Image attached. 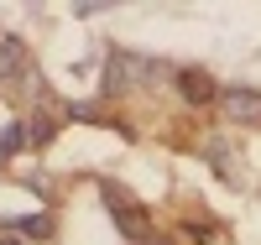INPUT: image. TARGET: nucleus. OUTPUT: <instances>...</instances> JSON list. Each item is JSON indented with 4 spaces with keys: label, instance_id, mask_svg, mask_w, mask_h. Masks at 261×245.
I'll use <instances>...</instances> for the list:
<instances>
[{
    "label": "nucleus",
    "instance_id": "nucleus-2",
    "mask_svg": "<svg viewBox=\"0 0 261 245\" xmlns=\"http://www.w3.org/2000/svg\"><path fill=\"white\" fill-rule=\"evenodd\" d=\"M42 84L37 73H32V52H27V42H21L16 32H0V84Z\"/></svg>",
    "mask_w": 261,
    "mask_h": 245
},
{
    "label": "nucleus",
    "instance_id": "nucleus-5",
    "mask_svg": "<svg viewBox=\"0 0 261 245\" xmlns=\"http://www.w3.org/2000/svg\"><path fill=\"white\" fill-rule=\"evenodd\" d=\"M11 230H21L27 240H53V214H21L11 219Z\"/></svg>",
    "mask_w": 261,
    "mask_h": 245
},
{
    "label": "nucleus",
    "instance_id": "nucleus-7",
    "mask_svg": "<svg viewBox=\"0 0 261 245\" xmlns=\"http://www.w3.org/2000/svg\"><path fill=\"white\" fill-rule=\"evenodd\" d=\"M27 141H32V146H47V141H53V120H47V115H32Z\"/></svg>",
    "mask_w": 261,
    "mask_h": 245
},
{
    "label": "nucleus",
    "instance_id": "nucleus-6",
    "mask_svg": "<svg viewBox=\"0 0 261 245\" xmlns=\"http://www.w3.org/2000/svg\"><path fill=\"white\" fill-rule=\"evenodd\" d=\"M21 141H27V125H6V130H0V157H16V151H21Z\"/></svg>",
    "mask_w": 261,
    "mask_h": 245
},
{
    "label": "nucleus",
    "instance_id": "nucleus-3",
    "mask_svg": "<svg viewBox=\"0 0 261 245\" xmlns=\"http://www.w3.org/2000/svg\"><path fill=\"white\" fill-rule=\"evenodd\" d=\"M178 94H183L188 104H214V99H220V89H214V78H209L204 68H178Z\"/></svg>",
    "mask_w": 261,
    "mask_h": 245
},
{
    "label": "nucleus",
    "instance_id": "nucleus-9",
    "mask_svg": "<svg viewBox=\"0 0 261 245\" xmlns=\"http://www.w3.org/2000/svg\"><path fill=\"white\" fill-rule=\"evenodd\" d=\"M141 245H172V240H167V235H146Z\"/></svg>",
    "mask_w": 261,
    "mask_h": 245
},
{
    "label": "nucleus",
    "instance_id": "nucleus-4",
    "mask_svg": "<svg viewBox=\"0 0 261 245\" xmlns=\"http://www.w3.org/2000/svg\"><path fill=\"white\" fill-rule=\"evenodd\" d=\"M220 104L230 120H261V94L256 89H220Z\"/></svg>",
    "mask_w": 261,
    "mask_h": 245
},
{
    "label": "nucleus",
    "instance_id": "nucleus-1",
    "mask_svg": "<svg viewBox=\"0 0 261 245\" xmlns=\"http://www.w3.org/2000/svg\"><path fill=\"white\" fill-rule=\"evenodd\" d=\"M105 209H110V219L120 225V235H125L130 245H141L146 235H157V230H151V214H146V209H136L120 188H105Z\"/></svg>",
    "mask_w": 261,
    "mask_h": 245
},
{
    "label": "nucleus",
    "instance_id": "nucleus-8",
    "mask_svg": "<svg viewBox=\"0 0 261 245\" xmlns=\"http://www.w3.org/2000/svg\"><path fill=\"white\" fill-rule=\"evenodd\" d=\"M183 235H193V240H199V245H209V240H214V230H209V225H193V219H188V225H183Z\"/></svg>",
    "mask_w": 261,
    "mask_h": 245
},
{
    "label": "nucleus",
    "instance_id": "nucleus-10",
    "mask_svg": "<svg viewBox=\"0 0 261 245\" xmlns=\"http://www.w3.org/2000/svg\"><path fill=\"white\" fill-rule=\"evenodd\" d=\"M0 245H21V240H11V235H0Z\"/></svg>",
    "mask_w": 261,
    "mask_h": 245
}]
</instances>
